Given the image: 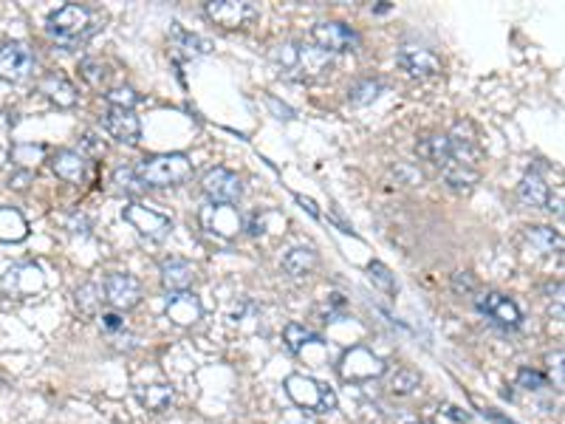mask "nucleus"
<instances>
[{
    "instance_id": "nucleus-1",
    "label": "nucleus",
    "mask_w": 565,
    "mask_h": 424,
    "mask_svg": "<svg viewBox=\"0 0 565 424\" xmlns=\"http://www.w3.org/2000/svg\"><path fill=\"white\" fill-rule=\"evenodd\" d=\"M99 32V14L88 6L65 4L46 20V35L63 49H80Z\"/></svg>"
},
{
    "instance_id": "nucleus-2",
    "label": "nucleus",
    "mask_w": 565,
    "mask_h": 424,
    "mask_svg": "<svg viewBox=\"0 0 565 424\" xmlns=\"http://www.w3.org/2000/svg\"><path fill=\"white\" fill-rule=\"evenodd\" d=\"M274 63L280 66L286 77L294 80H314L331 68V54L317 46H302V42H283L274 49Z\"/></svg>"
},
{
    "instance_id": "nucleus-3",
    "label": "nucleus",
    "mask_w": 565,
    "mask_h": 424,
    "mask_svg": "<svg viewBox=\"0 0 565 424\" xmlns=\"http://www.w3.org/2000/svg\"><path fill=\"white\" fill-rule=\"evenodd\" d=\"M134 170L144 187H176L193 175V162L184 153H158L141 158Z\"/></svg>"
},
{
    "instance_id": "nucleus-4",
    "label": "nucleus",
    "mask_w": 565,
    "mask_h": 424,
    "mask_svg": "<svg viewBox=\"0 0 565 424\" xmlns=\"http://www.w3.org/2000/svg\"><path fill=\"white\" fill-rule=\"evenodd\" d=\"M286 397L292 399L297 407H302V411H314V413L337 411V393L328 385L302 376V374L286 376Z\"/></svg>"
},
{
    "instance_id": "nucleus-5",
    "label": "nucleus",
    "mask_w": 565,
    "mask_h": 424,
    "mask_svg": "<svg viewBox=\"0 0 565 424\" xmlns=\"http://www.w3.org/2000/svg\"><path fill=\"white\" fill-rule=\"evenodd\" d=\"M37 57L34 51L26 46V42H4L0 46V80L4 82H23L34 74Z\"/></svg>"
},
{
    "instance_id": "nucleus-6",
    "label": "nucleus",
    "mask_w": 565,
    "mask_h": 424,
    "mask_svg": "<svg viewBox=\"0 0 565 424\" xmlns=\"http://www.w3.org/2000/svg\"><path fill=\"white\" fill-rule=\"evenodd\" d=\"M125 221L134 227L141 238H148V241H164L170 232H172V221L167 215H162L158 210H150V207H144V204H136V201H130L125 204Z\"/></svg>"
},
{
    "instance_id": "nucleus-7",
    "label": "nucleus",
    "mask_w": 565,
    "mask_h": 424,
    "mask_svg": "<svg viewBox=\"0 0 565 424\" xmlns=\"http://www.w3.org/2000/svg\"><path fill=\"white\" fill-rule=\"evenodd\" d=\"M201 189H204V196L212 204H221V207H229V204H238L243 198L241 175L226 167H212L204 179H201Z\"/></svg>"
},
{
    "instance_id": "nucleus-8",
    "label": "nucleus",
    "mask_w": 565,
    "mask_h": 424,
    "mask_svg": "<svg viewBox=\"0 0 565 424\" xmlns=\"http://www.w3.org/2000/svg\"><path fill=\"white\" fill-rule=\"evenodd\" d=\"M311 40L317 42V49H323L328 54L334 51H356L359 49V35L347 23L340 20H323L311 26Z\"/></svg>"
},
{
    "instance_id": "nucleus-9",
    "label": "nucleus",
    "mask_w": 565,
    "mask_h": 424,
    "mask_svg": "<svg viewBox=\"0 0 565 424\" xmlns=\"http://www.w3.org/2000/svg\"><path fill=\"white\" fill-rule=\"evenodd\" d=\"M340 374L345 382H368V379H379L385 374V362L368 348H351L345 351V357L340 362Z\"/></svg>"
},
{
    "instance_id": "nucleus-10",
    "label": "nucleus",
    "mask_w": 565,
    "mask_h": 424,
    "mask_svg": "<svg viewBox=\"0 0 565 424\" xmlns=\"http://www.w3.org/2000/svg\"><path fill=\"white\" fill-rule=\"evenodd\" d=\"M103 291H105V300L113 305V309L119 312H130L136 309V305L141 303V283L136 281L134 274H125V272H113L105 277L103 283Z\"/></svg>"
},
{
    "instance_id": "nucleus-11",
    "label": "nucleus",
    "mask_w": 565,
    "mask_h": 424,
    "mask_svg": "<svg viewBox=\"0 0 565 424\" xmlns=\"http://www.w3.org/2000/svg\"><path fill=\"white\" fill-rule=\"evenodd\" d=\"M475 305H477V312L486 314L492 323H498L503 328H515V326H520V320H523V314H520V309H517V303L512 297L500 295V291H486V295H477Z\"/></svg>"
},
{
    "instance_id": "nucleus-12",
    "label": "nucleus",
    "mask_w": 565,
    "mask_h": 424,
    "mask_svg": "<svg viewBox=\"0 0 565 424\" xmlns=\"http://www.w3.org/2000/svg\"><path fill=\"white\" fill-rule=\"evenodd\" d=\"M396 63L408 71L410 77H436L441 74V57L436 51H430L424 46H413V42H404L396 54Z\"/></svg>"
},
{
    "instance_id": "nucleus-13",
    "label": "nucleus",
    "mask_w": 565,
    "mask_h": 424,
    "mask_svg": "<svg viewBox=\"0 0 565 424\" xmlns=\"http://www.w3.org/2000/svg\"><path fill=\"white\" fill-rule=\"evenodd\" d=\"M207 18L221 26V28H241L249 20H255L257 9L252 4H246V0H212V4L204 6Z\"/></svg>"
},
{
    "instance_id": "nucleus-14",
    "label": "nucleus",
    "mask_w": 565,
    "mask_h": 424,
    "mask_svg": "<svg viewBox=\"0 0 565 424\" xmlns=\"http://www.w3.org/2000/svg\"><path fill=\"white\" fill-rule=\"evenodd\" d=\"M42 286H46V274L34 263H18L4 277V289L11 297H32Z\"/></svg>"
},
{
    "instance_id": "nucleus-15",
    "label": "nucleus",
    "mask_w": 565,
    "mask_h": 424,
    "mask_svg": "<svg viewBox=\"0 0 565 424\" xmlns=\"http://www.w3.org/2000/svg\"><path fill=\"white\" fill-rule=\"evenodd\" d=\"M103 125L119 144H139V139H141V122L134 111L108 108L103 116Z\"/></svg>"
},
{
    "instance_id": "nucleus-16",
    "label": "nucleus",
    "mask_w": 565,
    "mask_h": 424,
    "mask_svg": "<svg viewBox=\"0 0 565 424\" xmlns=\"http://www.w3.org/2000/svg\"><path fill=\"white\" fill-rule=\"evenodd\" d=\"M170 323H176L181 328L195 326L201 317H204V305L193 295V291H176V295L167 297V309H164Z\"/></svg>"
},
{
    "instance_id": "nucleus-17",
    "label": "nucleus",
    "mask_w": 565,
    "mask_h": 424,
    "mask_svg": "<svg viewBox=\"0 0 565 424\" xmlns=\"http://www.w3.org/2000/svg\"><path fill=\"white\" fill-rule=\"evenodd\" d=\"M158 274H162V286L176 295V291H190V286L195 283V266L184 258H167L158 266Z\"/></svg>"
},
{
    "instance_id": "nucleus-18",
    "label": "nucleus",
    "mask_w": 565,
    "mask_h": 424,
    "mask_svg": "<svg viewBox=\"0 0 565 424\" xmlns=\"http://www.w3.org/2000/svg\"><path fill=\"white\" fill-rule=\"evenodd\" d=\"M49 165L57 179H63L65 184H82L85 175H88V158L77 150H57Z\"/></svg>"
},
{
    "instance_id": "nucleus-19",
    "label": "nucleus",
    "mask_w": 565,
    "mask_h": 424,
    "mask_svg": "<svg viewBox=\"0 0 565 424\" xmlns=\"http://www.w3.org/2000/svg\"><path fill=\"white\" fill-rule=\"evenodd\" d=\"M170 49L172 54H179L184 57V60H198V57H204L212 51V42L207 37H198V35H190V32H184V28H172V35H170Z\"/></svg>"
},
{
    "instance_id": "nucleus-20",
    "label": "nucleus",
    "mask_w": 565,
    "mask_h": 424,
    "mask_svg": "<svg viewBox=\"0 0 565 424\" xmlns=\"http://www.w3.org/2000/svg\"><path fill=\"white\" fill-rule=\"evenodd\" d=\"M548 196H552V189H548V184L543 181V175L534 173V170H529L523 175V181L517 184L520 204H526V207H531V210H543L548 204Z\"/></svg>"
},
{
    "instance_id": "nucleus-21",
    "label": "nucleus",
    "mask_w": 565,
    "mask_h": 424,
    "mask_svg": "<svg viewBox=\"0 0 565 424\" xmlns=\"http://www.w3.org/2000/svg\"><path fill=\"white\" fill-rule=\"evenodd\" d=\"M40 91L46 94V99L54 102L57 108H74L80 102L77 88L71 85L63 74H49L46 80L40 82Z\"/></svg>"
},
{
    "instance_id": "nucleus-22",
    "label": "nucleus",
    "mask_w": 565,
    "mask_h": 424,
    "mask_svg": "<svg viewBox=\"0 0 565 424\" xmlns=\"http://www.w3.org/2000/svg\"><path fill=\"white\" fill-rule=\"evenodd\" d=\"M201 221H204V227L210 232H218V235H235V232L241 229V218L238 212L232 210V207H207L204 212H201Z\"/></svg>"
},
{
    "instance_id": "nucleus-23",
    "label": "nucleus",
    "mask_w": 565,
    "mask_h": 424,
    "mask_svg": "<svg viewBox=\"0 0 565 424\" xmlns=\"http://www.w3.org/2000/svg\"><path fill=\"white\" fill-rule=\"evenodd\" d=\"M28 238V221L20 210L0 207V243H20Z\"/></svg>"
},
{
    "instance_id": "nucleus-24",
    "label": "nucleus",
    "mask_w": 565,
    "mask_h": 424,
    "mask_svg": "<svg viewBox=\"0 0 565 424\" xmlns=\"http://www.w3.org/2000/svg\"><path fill=\"white\" fill-rule=\"evenodd\" d=\"M317 266H320V255L311 246H294L283 258V269L292 277H309Z\"/></svg>"
},
{
    "instance_id": "nucleus-25",
    "label": "nucleus",
    "mask_w": 565,
    "mask_h": 424,
    "mask_svg": "<svg viewBox=\"0 0 565 424\" xmlns=\"http://www.w3.org/2000/svg\"><path fill=\"white\" fill-rule=\"evenodd\" d=\"M526 241L540 255H560L562 252V235L552 227H529L526 229Z\"/></svg>"
},
{
    "instance_id": "nucleus-26",
    "label": "nucleus",
    "mask_w": 565,
    "mask_h": 424,
    "mask_svg": "<svg viewBox=\"0 0 565 424\" xmlns=\"http://www.w3.org/2000/svg\"><path fill=\"white\" fill-rule=\"evenodd\" d=\"M139 402L148 407V411L153 413H164L167 407L172 405V399H176V393H172L170 385H148V388H139L136 390Z\"/></svg>"
},
{
    "instance_id": "nucleus-27",
    "label": "nucleus",
    "mask_w": 565,
    "mask_h": 424,
    "mask_svg": "<svg viewBox=\"0 0 565 424\" xmlns=\"http://www.w3.org/2000/svg\"><path fill=\"white\" fill-rule=\"evenodd\" d=\"M418 153L427 156L436 167H444L450 162V139H447V134H432L418 144Z\"/></svg>"
},
{
    "instance_id": "nucleus-28",
    "label": "nucleus",
    "mask_w": 565,
    "mask_h": 424,
    "mask_svg": "<svg viewBox=\"0 0 565 424\" xmlns=\"http://www.w3.org/2000/svg\"><path fill=\"white\" fill-rule=\"evenodd\" d=\"M46 158V148L42 144H18V148L11 150V162L18 165V170H32Z\"/></svg>"
},
{
    "instance_id": "nucleus-29",
    "label": "nucleus",
    "mask_w": 565,
    "mask_h": 424,
    "mask_svg": "<svg viewBox=\"0 0 565 424\" xmlns=\"http://www.w3.org/2000/svg\"><path fill=\"white\" fill-rule=\"evenodd\" d=\"M74 300H77V309L82 314H96L99 312V303L105 300V291L103 286H96V283H85L74 291Z\"/></svg>"
},
{
    "instance_id": "nucleus-30",
    "label": "nucleus",
    "mask_w": 565,
    "mask_h": 424,
    "mask_svg": "<svg viewBox=\"0 0 565 424\" xmlns=\"http://www.w3.org/2000/svg\"><path fill=\"white\" fill-rule=\"evenodd\" d=\"M283 337H286L288 351H294V354H300V351L306 348V345H311V343H323V340L317 337V334L311 331V328L300 326V323H288V326H286V331H283Z\"/></svg>"
},
{
    "instance_id": "nucleus-31",
    "label": "nucleus",
    "mask_w": 565,
    "mask_h": 424,
    "mask_svg": "<svg viewBox=\"0 0 565 424\" xmlns=\"http://www.w3.org/2000/svg\"><path fill=\"white\" fill-rule=\"evenodd\" d=\"M382 80H359L356 85L347 88V99L354 102V105H370V102L382 94Z\"/></svg>"
},
{
    "instance_id": "nucleus-32",
    "label": "nucleus",
    "mask_w": 565,
    "mask_h": 424,
    "mask_svg": "<svg viewBox=\"0 0 565 424\" xmlns=\"http://www.w3.org/2000/svg\"><path fill=\"white\" fill-rule=\"evenodd\" d=\"M418 385H422V376L410 368H399L390 376V393H396V397H410L418 390Z\"/></svg>"
},
{
    "instance_id": "nucleus-33",
    "label": "nucleus",
    "mask_w": 565,
    "mask_h": 424,
    "mask_svg": "<svg viewBox=\"0 0 565 424\" xmlns=\"http://www.w3.org/2000/svg\"><path fill=\"white\" fill-rule=\"evenodd\" d=\"M368 281L376 289H382L385 295H396V277L390 274V269L385 266V263H379V260L370 263V266H368Z\"/></svg>"
},
{
    "instance_id": "nucleus-34",
    "label": "nucleus",
    "mask_w": 565,
    "mask_h": 424,
    "mask_svg": "<svg viewBox=\"0 0 565 424\" xmlns=\"http://www.w3.org/2000/svg\"><path fill=\"white\" fill-rule=\"evenodd\" d=\"M113 184H116L119 193H127V196H139L144 189V184L139 181V175H136L134 167H116L113 170Z\"/></svg>"
},
{
    "instance_id": "nucleus-35",
    "label": "nucleus",
    "mask_w": 565,
    "mask_h": 424,
    "mask_svg": "<svg viewBox=\"0 0 565 424\" xmlns=\"http://www.w3.org/2000/svg\"><path fill=\"white\" fill-rule=\"evenodd\" d=\"M105 96H108V108H125V111H134L141 102V96L127 85L125 88H111Z\"/></svg>"
},
{
    "instance_id": "nucleus-36",
    "label": "nucleus",
    "mask_w": 565,
    "mask_h": 424,
    "mask_svg": "<svg viewBox=\"0 0 565 424\" xmlns=\"http://www.w3.org/2000/svg\"><path fill=\"white\" fill-rule=\"evenodd\" d=\"M80 74H82V80L88 82L91 88L108 85V68L99 63V60H82L80 63Z\"/></svg>"
},
{
    "instance_id": "nucleus-37",
    "label": "nucleus",
    "mask_w": 565,
    "mask_h": 424,
    "mask_svg": "<svg viewBox=\"0 0 565 424\" xmlns=\"http://www.w3.org/2000/svg\"><path fill=\"white\" fill-rule=\"evenodd\" d=\"M80 148H82V150H77L80 156H105V144L99 142V136H96V134H91V130L82 136Z\"/></svg>"
},
{
    "instance_id": "nucleus-38",
    "label": "nucleus",
    "mask_w": 565,
    "mask_h": 424,
    "mask_svg": "<svg viewBox=\"0 0 565 424\" xmlns=\"http://www.w3.org/2000/svg\"><path fill=\"white\" fill-rule=\"evenodd\" d=\"M517 382L523 385V388H529V390H540V388H546V376L540 371L523 368V371L517 374Z\"/></svg>"
},
{
    "instance_id": "nucleus-39",
    "label": "nucleus",
    "mask_w": 565,
    "mask_h": 424,
    "mask_svg": "<svg viewBox=\"0 0 565 424\" xmlns=\"http://www.w3.org/2000/svg\"><path fill=\"white\" fill-rule=\"evenodd\" d=\"M32 179H34L32 170H14V173L9 175V187H11V189H20V193H23V189H26L28 184H32Z\"/></svg>"
},
{
    "instance_id": "nucleus-40",
    "label": "nucleus",
    "mask_w": 565,
    "mask_h": 424,
    "mask_svg": "<svg viewBox=\"0 0 565 424\" xmlns=\"http://www.w3.org/2000/svg\"><path fill=\"white\" fill-rule=\"evenodd\" d=\"M99 326H103L108 334H116V331H122L125 328V320L119 317V314H103V317H99Z\"/></svg>"
},
{
    "instance_id": "nucleus-41",
    "label": "nucleus",
    "mask_w": 565,
    "mask_h": 424,
    "mask_svg": "<svg viewBox=\"0 0 565 424\" xmlns=\"http://www.w3.org/2000/svg\"><path fill=\"white\" fill-rule=\"evenodd\" d=\"M453 286H455V291H472L475 289V277L470 274V272H458L455 277H453Z\"/></svg>"
},
{
    "instance_id": "nucleus-42",
    "label": "nucleus",
    "mask_w": 565,
    "mask_h": 424,
    "mask_svg": "<svg viewBox=\"0 0 565 424\" xmlns=\"http://www.w3.org/2000/svg\"><path fill=\"white\" fill-rule=\"evenodd\" d=\"M546 210H552V212L562 215V189H557V196H548Z\"/></svg>"
},
{
    "instance_id": "nucleus-43",
    "label": "nucleus",
    "mask_w": 565,
    "mask_h": 424,
    "mask_svg": "<svg viewBox=\"0 0 565 424\" xmlns=\"http://www.w3.org/2000/svg\"><path fill=\"white\" fill-rule=\"evenodd\" d=\"M484 416H486V419H492L495 424H515L512 419H506V416H500L498 411H492V407H484Z\"/></svg>"
},
{
    "instance_id": "nucleus-44",
    "label": "nucleus",
    "mask_w": 565,
    "mask_h": 424,
    "mask_svg": "<svg viewBox=\"0 0 565 424\" xmlns=\"http://www.w3.org/2000/svg\"><path fill=\"white\" fill-rule=\"evenodd\" d=\"M447 413H450L453 419H458V421H467L470 419L467 413H458V407H447Z\"/></svg>"
},
{
    "instance_id": "nucleus-45",
    "label": "nucleus",
    "mask_w": 565,
    "mask_h": 424,
    "mask_svg": "<svg viewBox=\"0 0 565 424\" xmlns=\"http://www.w3.org/2000/svg\"><path fill=\"white\" fill-rule=\"evenodd\" d=\"M418 424H424V421H418Z\"/></svg>"
}]
</instances>
